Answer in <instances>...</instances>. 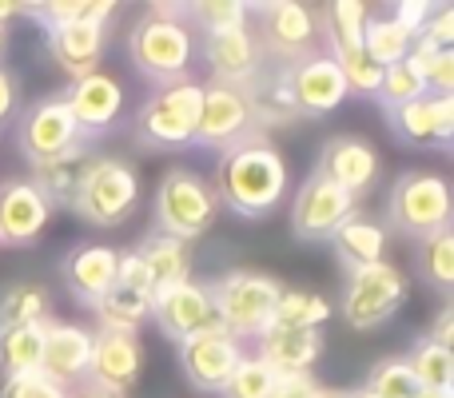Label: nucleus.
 I'll list each match as a JSON object with an SVG mask.
<instances>
[{"label": "nucleus", "instance_id": "nucleus-1", "mask_svg": "<svg viewBox=\"0 0 454 398\" xmlns=\"http://www.w3.org/2000/svg\"><path fill=\"white\" fill-rule=\"evenodd\" d=\"M287 160L279 156L271 136L247 132L243 140H235L231 148L220 152L215 176L207 183H212V196L223 211L255 223L287 199Z\"/></svg>", "mask_w": 454, "mask_h": 398}, {"label": "nucleus", "instance_id": "nucleus-2", "mask_svg": "<svg viewBox=\"0 0 454 398\" xmlns=\"http://www.w3.org/2000/svg\"><path fill=\"white\" fill-rule=\"evenodd\" d=\"M212 287V303L220 315V327L239 343H255L267 327H271V311L279 299L283 283L275 275L251 271V267H231V271L207 279Z\"/></svg>", "mask_w": 454, "mask_h": 398}, {"label": "nucleus", "instance_id": "nucleus-3", "mask_svg": "<svg viewBox=\"0 0 454 398\" xmlns=\"http://www.w3.org/2000/svg\"><path fill=\"white\" fill-rule=\"evenodd\" d=\"M152 215H156L152 231L172 235V239L192 247L196 239H204V235L212 231L215 215H220V203L212 196V183L200 172H192V168H168V172L160 176Z\"/></svg>", "mask_w": 454, "mask_h": 398}, {"label": "nucleus", "instance_id": "nucleus-4", "mask_svg": "<svg viewBox=\"0 0 454 398\" xmlns=\"http://www.w3.org/2000/svg\"><path fill=\"white\" fill-rule=\"evenodd\" d=\"M200 120V80L156 88L132 120V140L144 152H180L192 148Z\"/></svg>", "mask_w": 454, "mask_h": 398}, {"label": "nucleus", "instance_id": "nucleus-5", "mask_svg": "<svg viewBox=\"0 0 454 398\" xmlns=\"http://www.w3.org/2000/svg\"><path fill=\"white\" fill-rule=\"evenodd\" d=\"M387 231L403 235V239H431L434 231L450 227V188L442 176L434 172H403L391 183V196H387Z\"/></svg>", "mask_w": 454, "mask_h": 398}, {"label": "nucleus", "instance_id": "nucleus-6", "mask_svg": "<svg viewBox=\"0 0 454 398\" xmlns=\"http://www.w3.org/2000/svg\"><path fill=\"white\" fill-rule=\"evenodd\" d=\"M251 32L259 40L263 64H299L307 56L323 52L319 24H315V4L303 0H259L251 4Z\"/></svg>", "mask_w": 454, "mask_h": 398}, {"label": "nucleus", "instance_id": "nucleus-7", "mask_svg": "<svg viewBox=\"0 0 454 398\" xmlns=\"http://www.w3.org/2000/svg\"><path fill=\"white\" fill-rule=\"evenodd\" d=\"M128 52L144 80L156 88L184 84L192 80V64H196V32L188 24L176 20H156V16H140L128 36Z\"/></svg>", "mask_w": 454, "mask_h": 398}, {"label": "nucleus", "instance_id": "nucleus-8", "mask_svg": "<svg viewBox=\"0 0 454 398\" xmlns=\"http://www.w3.org/2000/svg\"><path fill=\"white\" fill-rule=\"evenodd\" d=\"M140 203V176L120 156H96L76 191V211L92 227H120Z\"/></svg>", "mask_w": 454, "mask_h": 398}, {"label": "nucleus", "instance_id": "nucleus-9", "mask_svg": "<svg viewBox=\"0 0 454 398\" xmlns=\"http://www.w3.org/2000/svg\"><path fill=\"white\" fill-rule=\"evenodd\" d=\"M411 283L395 263H379L367 271L347 275L343 299H339V315L347 319V327L355 331H375L383 327L391 315H399V307L407 303Z\"/></svg>", "mask_w": 454, "mask_h": 398}, {"label": "nucleus", "instance_id": "nucleus-10", "mask_svg": "<svg viewBox=\"0 0 454 398\" xmlns=\"http://www.w3.org/2000/svg\"><path fill=\"white\" fill-rule=\"evenodd\" d=\"M12 140H16V152L28 160V168H36L44 160L68 152L72 144H80V128H76V116L68 112V104H64V96L52 92L32 100L24 112H16Z\"/></svg>", "mask_w": 454, "mask_h": 398}, {"label": "nucleus", "instance_id": "nucleus-11", "mask_svg": "<svg viewBox=\"0 0 454 398\" xmlns=\"http://www.w3.org/2000/svg\"><path fill=\"white\" fill-rule=\"evenodd\" d=\"M152 323H156L160 335L176 347L204 335V331H223L207 279H200V283L188 279V283L156 291V295H152Z\"/></svg>", "mask_w": 454, "mask_h": 398}, {"label": "nucleus", "instance_id": "nucleus-12", "mask_svg": "<svg viewBox=\"0 0 454 398\" xmlns=\"http://www.w3.org/2000/svg\"><path fill=\"white\" fill-rule=\"evenodd\" d=\"M355 207H359V203L347 196L339 183L311 172L295 188V199H291V231L303 243H331V235L339 231V223H343Z\"/></svg>", "mask_w": 454, "mask_h": 398}, {"label": "nucleus", "instance_id": "nucleus-13", "mask_svg": "<svg viewBox=\"0 0 454 398\" xmlns=\"http://www.w3.org/2000/svg\"><path fill=\"white\" fill-rule=\"evenodd\" d=\"M251 128V112L247 100H243L239 88L231 84H200V120H196V140L192 148H207V152H223L231 148L235 140H243Z\"/></svg>", "mask_w": 454, "mask_h": 398}, {"label": "nucleus", "instance_id": "nucleus-14", "mask_svg": "<svg viewBox=\"0 0 454 398\" xmlns=\"http://www.w3.org/2000/svg\"><path fill=\"white\" fill-rule=\"evenodd\" d=\"M315 172L327 176L331 183H339V188H343L347 196L359 203L363 196H371V191H375L383 164H379L375 144L363 140V136L343 132V136H331V140L319 148Z\"/></svg>", "mask_w": 454, "mask_h": 398}, {"label": "nucleus", "instance_id": "nucleus-15", "mask_svg": "<svg viewBox=\"0 0 454 398\" xmlns=\"http://www.w3.org/2000/svg\"><path fill=\"white\" fill-rule=\"evenodd\" d=\"M64 104L68 112L76 116V128H80V140L96 144L100 136H108L112 128L120 124L124 116V88H120L116 76L108 72H92L84 80H68L64 88Z\"/></svg>", "mask_w": 454, "mask_h": 398}, {"label": "nucleus", "instance_id": "nucleus-16", "mask_svg": "<svg viewBox=\"0 0 454 398\" xmlns=\"http://www.w3.org/2000/svg\"><path fill=\"white\" fill-rule=\"evenodd\" d=\"M387 120H391V136L403 148L450 152L454 144V96H419L403 108H391Z\"/></svg>", "mask_w": 454, "mask_h": 398}, {"label": "nucleus", "instance_id": "nucleus-17", "mask_svg": "<svg viewBox=\"0 0 454 398\" xmlns=\"http://www.w3.org/2000/svg\"><path fill=\"white\" fill-rule=\"evenodd\" d=\"M180 355V371L200 394H220L223 383L231 378L235 363L243 359V343L231 339L227 331H204V335L188 339V343L176 347Z\"/></svg>", "mask_w": 454, "mask_h": 398}, {"label": "nucleus", "instance_id": "nucleus-18", "mask_svg": "<svg viewBox=\"0 0 454 398\" xmlns=\"http://www.w3.org/2000/svg\"><path fill=\"white\" fill-rule=\"evenodd\" d=\"M88 359H92V331L80 323L48 319L44 323V343H40V375L48 383L76 391L88 375Z\"/></svg>", "mask_w": 454, "mask_h": 398}, {"label": "nucleus", "instance_id": "nucleus-19", "mask_svg": "<svg viewBox=\"0 0 454 398\" xmlns=\"http://www.w3.org/2000/svg\"><path fill=\"white\" fill-rule=\"evenodd\" d=\"M144 351L140 335H116V331H92V359H88L84 386L124 398L128 386L140 378Z\"/></svg>", "mask_w": 454, "mask_h": 398}, {"label": "nucleus", "instance_id": "nucleus-20", "mask_svg": "<svg viewBox=\"0 0 454 398\" xmlns=\"http://www.w3.org/2000/svg\"><path fill=\"white\" fill-rule=\"evenodd\" d=\"M291 96H295L299 120H323L347 100V80L327 52H315L307 60L291 64Z\"/></svg>", "mask_w": 454, "mask_h": 398}, {"label": "nucleus", "instance_id": "nucleus-21", "mask_svg": "<svg viewBox=\"0 0 454 398\" xmlns=\"http://www.w3.org/2000/svg\"><path fill=\"white\" fill-rule=\"evenodd\" d=\"M239 92L247 100L255 132L267 136L275 128L299 124V108H295V96H291V64H263Z\"/></svg>", "mask_w": 454, "mask_h": 398}, {"label": "nucleus", "instance_id": "nucleus-22", "mask_svg": "<svg viewBox=\"0 0 454 398\" xmlns=\"http://www.w3.org/2000/svg\"><path fill=\"white\" fill-rule=\"evenodd\" d=\"M116 267H120V251L104 247V243H76L68 255L60 259V279L68 287V295L80 307L92 311L112 287H116Z\"/></svg>", "mask_w": 454, "mask_h": 398}, {"label": "nucleus", "instance_id": "nucleus-23", "mask_svg": "<svg viewBox=\"0 0 454 398\" xmlns=\"http://www.w3.org/2000/svg\"><path fill=\"white\" fill-rule=\"evenodd\" d=\"M44 48L64 76L84 80L92 72H100L104 48H108V24H96V20L60 24V28L44 32Z\"/></svg>", "mask_w": 454, "mask_h": 398}, {"label": "nucleus", "instance_id": "nucleus-24", "mask_svg": "<svg viewBox=\"0 0 454 398\" xmlns=\"http://www.w3.org/2000/svg\"><path fill=\"white\" fill-rule=\"evenodd\" d=\"M52 207L44 203L32 180L0 183V247H32L44 235Z\"/></svg>", "mask_w": 454, "mask_h": 398}, {"label": "nucleus", "instance_id": "nucleus-25", "mask_svg": "<svg viewBox=\"0 0 454 398\" xmlns=\"http://www.w3.org/2000/svg\"><path fill=\"white\" fill-rule=\"evenodd\" d=\"M196 48H200V56H204L215 84L243 88L263 68V52H259V40H255V32H251V24L247 28L220 32V36H204V40H196Z\"/></svg>", "mask_w": 454, "mask_h": 398}, {"label": "nucleus", "instance_id": "nucleus-26", "mask_svg": "<svg viewBox=\"0 0 454 398\" xmlns=\"http://www.w3.org/2000/svg\"><path fill=\"white\" fill-rule=\"evenodd\" d=\"M331 251H335L339 267H343L347 275L387 263V227H383V219H375V215H367V211L355 207L351 215L339 223V231L331 235Z\"/></svg>", "mask_w": 454, "mask_h": 398}, {"label": "nucleus", "instance_id": "nucleus-27", "mask_svg": "<svg viewBox=\"0 0 454 398\" xmlns=\"http://www.w3.org/2000/svg\"><path fill=\"white\" fill-rule=\"evenodd\" d=\"M96 160V144H72L68 152H60V156L44 160V164L32 168V188L44 196L48 207H64L72 211V203H76V191H80V180H84L88 164Z\"/></svg>", "mask_w": 454, "mask_h": 398}, {"label": "nucleus", "instance_id": "nucleus-28", "mask_svg": "<svg viewBox=\"0 0 454 398\" xmlns=\"http://www.w3.org/2000/svg\"><path fill=\"white\" fill-rule=\"evenodd\" d=\"M255 359H263L275 375H303L319 363L323 355V335L319 331H299V327H267L255 339Z\"/></svg>", "mask_w": 454, "mask_h": 398}, {"label": "nucleus", "instance_id": "nucleus-29", "mask_svg": "<svg viewBox=\"0 0 454 398\" xmlns=\"http://www.w3.org/2000/svg\"><path fill=\"white\" fill-rule=\"evenodd\" d=\"M132 251L144 259V267H148L152 287H156V291L192 279V247H188V243H180V239H172V235L148 231Z\"/></svg>", "mask_w": 454, "mask_h": 398}, {"label": "nucleus", "instance_id": "nucleus-30", "mask_svg": "<svg viewBox=\"0 0 454 398\" xmlns=\"http://www.w3.org/2000/svg\"><path fill=\"white\" fill-rule=\"evenodd\" d=\"M92 311H96V323H100L96 331L140 335V327L152 319V295H140V291H128V287H112Z\"/></svg>", "mask_w": 454, "mask_h": 398}, {"label": "nucleus", "instance_id": "nucleus-31", "mask_svg": "<svg viewBox=\"0 0 454 398\" xmlns=\"http://www.w3.org/2000/svg\"><path fill=\"white\" fill-rule=\"evenodd\" d=\"M411 48H415V40H411L407 32L383 12V4L371 8L367 24H363V52H367L379 68H391V64L407 60Z\"/></svg>", "mask_w": 454, "mask_h": 398}, {"label": "nucleus", "instance_id": "nucleus-32", "mask_svg": "<svg viewBox=\"0 0 454 398\" xmlns=\"http://www.w3.org/2000/svg\"><path fill=\"white\" fill-rule=\"evenodd\" d=\"M403 363H407L411 378H415L423 391H454V351L434 347L427 335L411 339Z\"/></svg>", "mask_w": 454, "mask_h": 398}, {"label": "nucleus", "instance_id": "nucleus-33", "mask_svg": "<svg viewBox=\"0 0 454 398\" xmlns=\"http://www.w3.org/2000/svg\"><path fill=\"white\" fill-rule=\"evenodd\" d=\"M20 16H32V20H40L44 32H52L72 20L108 24L116 16V4L112 0H40V4H20Z\"/></svg>", "mask_w": 454, "mask_h": 398}, {"label": "nucleus", "instance_id": "nucleus-34", "mask_svg": "<svg viewBox=\"0 0 454 398\" xmlns=\"http://www.w3.org/2000/svg\"><path fill=\"white\" fill-rule=\"evenodd\" d=\"M331 319V303L315 291H291L283 287L279 299H275V311H271V323L275 327H299V331H319L323 323Z\"/></svg>", "mask_w": 454, "mask_h": 398}, {"label": "nucleus", "instance_id": "nucleus-35", "mask_svg": "<svg viewBox=\"0 0 454 398\" xmlns=\"http://www.w3.org/2000/svg\"><path fill=\"white\" fill-rule=\"evenodd\" d=\"M40 343H44V323L40 327H4L0 331V375H32L40 367Z\"/></svg>", "mask_w": 454, "mask_h": 398}, {"label": "nucleus", "instance_id": "nucleus-36", "mask_svg": "<svg viewBox=\"0 0 454 398\" xmlns=\"http://www.w3.org/2000/svg\"><path fill=\"white\" fill-rule=\"evenodd\" d=\"M419 275L439 295H450L454 291V231L450 227H442L431 239L419 243Z\"/></svg>", "mask_w": 454, "mask_h": 398}, {"label": "nucleus", "instance_id": "nucleus-37", "mask_svg": "<svg viewBox=\"0 0 454 398\" xmlns=\"http://www.w3.org/2000/svg\"><path fill=\"white\" fill-rule=\"evenodd\" d=\"M247 16H251L247 0H200V4H188V28H200V40H204L231 28H247L251 24Z\"/></svg>", "mask_w": 454, "mask_h": 398}, {"label": "nucleus", "instance_id": "nucleus-38", "mask_svg": "<svg viewBox=\"0 0 454 398\" xmlns=\"http://www.w3.org/2000/svg\"><path fill=\"white\" fill-rule=\"evenodd\" d=\"M48 323V295L36 283H16L0 295V331L4 327H40Z\"/></svg>", "mask_w": 454, "mask_h": 398}, {"label": "nucleus", "instance_id": "nucleus-39", "mask_svg": "<svg viewBox=\"0 0 454 398\" xmlns=\"http://www.w3.org/2000/svg\"><path fill=\"white\" fill-rule=\"evenodd\" d=\"M327 56L339 64V72H343L347 92L363 96V100H375L379 84H383V68H379V64L363 52V44L359 48H339V52H327Z\"/></svg>", "mask_w": 454, "mask_h": 398}, {"label": "nucleus", "instance_id": "nucleus-40", "mask_svg": "<svg viewBox=\"0 0 454 398\" xmlns=\"http://www.w3.org/2000/svg\"><path fill=\"white\" fill-rule=\"evenodd\" d=\"M271 386H275V371L247 351L239 363H235V371H231V378L223 383L220 398H267L271 394Z\"/></svg>", "mask_w": 454, "mask_h": 398}, {"label": "nucleus", "instance_id": "nucleus-41", "mask_svg": "<svg viewBox=\"0 0 454 398\" xmlns=\"http://www.w3.org/2000/svg\"><path fill=\"white\" fill-rule=\"evenodd\" d=\"M363 391H371L375 398H411L419 391V383L411 378L403 359H379L363 378Z\"/></svg>", "mask_w": 454, "mask_h": 398}, {"label": "nucleus", "instance_id": "nucleus-42", "mask_svg": "<svg viewBox=\"0 0 454 398\" xmlns=\"http://www.w3.org/2000/svg\"><path fill=\"white\" fill-rule=\"evenodd\" d=\"M419 96H427V84L419 80V72L407 60L383 68V84H379V96H375V104H383V112L403 108V104L419 100Z\"/></svg>", "mask_w": 454, "mask_h": 398}, {"label": "nucleus", "instance_id": "nucleus-43", "mask_svg": "<svg viewBox=\"0 0 454 398\" xmlns=\"http://www.w3.org/2000/svg\"><path fill=\"white\" fill-rule=\"evenodd\" d=\"M419 48H431V52H454V4H439L434 16L423 24V32L415 36Z\"/></svg>", "mask_w": 454, "mask_h": 398}, {"label": "nucleus", "instance_id": "nucleus-44", "mask_svg": "<svg viewBox=\"0 0 454 398\" xmlns=\"http://www.w3.org/2000/svg\"><path fill=\"white\" fill-rule=\"evenodd\" d=\"M434 8L439 4H431V0H395V4H383V12L391 16L411 40H415L419 32H423V24L434 16Z\"/></svg>", "mask_w": 454, "mask_h": 398}, {"label": "nucleus", "instance_id": "nucleus-45", "mask_svg": "<svg viewBox=\"0 0 454 398\" xmlns=\"http://www.w3.org/2000/svg\"><path fill=\"white\" fill-rule=\"evenodd\" d=\"M72 391H64V386L48 383L40 371H32V375H16V378H4V391L0 398H68Z\"/></svg>", "mask_w": 454, "mask_h": 398}, {"label": "nucleus", "instance_id": "nucleus-46", "mask_svg": "<svg viewBox=\"0 0 454 398\" xmlns=\"http://www.w3.org/2000/svg\"><path fill=\"white\" fill-rule=\"evenodd\" d=\"M116 287H128V291H140V295H156L152 287V275L144 267V259L136 251H120V267H116Z\"/></svg>", "mask_w": 454, "mask_h": 398}, {"label": "nucleus", "instance_id": "nucleus-47", "mask_svg": "<svg viewBox=\"0 0 454 398\" xmlns=\"http://www.w3.org/2000/svg\"><path fill=\"white\" fill-rule=\"evenodd\" d=\"M319 378L303 371V375H275V386L267 398H319Z\"/></svg>", "mask_w": 454, "mask_h": 398}, {"label": "nucleus", "instance_id": "nucleus-48", "mask_svg": "<svg viewBox=\"0 0 454 398\" xmlns=\"http://www.w3.org/2000/svg\"><path fill=\"white\" fill-rule=\"evenodd\" d=\"M16 104H20V92H16V76L0 68V124H12L16 120Z\"/></svg>", "mask_w": 454, "mask_h": 398}, {"label": "nucleus", "instance_id": "nucleus-49", "mask_svg": "<svg viewBox=\"0 0 454 398\" xmlns=\"http://www.w3.org/2000/svg\"><path fill=\"white\" fill-rule=\"evenodd\" d=\"M427 339H431L434 347H442V351H450L454 347V307L450 303L439 311V319H434V327L427 331Z\"/></svg>", "mask_w": 454, "mask_h": 398}, {"label": "nucleus", "instance_id": "nucleus-50", "mask_svg": "<svg viewBox=\"0 0 454 398\" xmlns=\"http://www.w3.org/2000/svg\"><path fill=\"white\" fill-rule=\"evenodd\" d=\"M144 16H156V20H176V24H188V4H148Z\"/></svg>", "mask_w": 454, "mask_h": 398}, {"label": "nucleus", "instance_id": "nucleus-51", "mask_svg": "<svg viewBox=\"0 0 454 398\" xmlns=\"http://www.w3.org/2000/svg\"><path fill=\"white\" fill-rule=\"evenodd\" d=\"M68 398H120V394H108V391H96V386H84V383H80V386H76V391H72Z\"/></svg>", "mask_w": 454, "mask_h": 398}, {"label": "nucleus", "instance_id": "nucleus-52", "mask_svg": "<svg viewBox=\"0 0 454 398\" xmlns=\"http://www.w3.org/2000/svg\"><path fill=\"white\" fill-rule=\"evenodd\" d=\"M12 16H20V4H16V0H0V28H4Z\"/></svg>", "mask_w": 454, "mask_h": 398}, {"label": "nucleus", "instance_id": "nucleus-53", "mask_svg": "<svg viewBox=\"0 0 454 398\" xmlns=\"http://www.w3.org/2000/svg\"><path fill=\"white\" fill-rule=\"evenodd\" d=\"M411 398H454V391H423V386H419Z\"/></svg>", "mask_w": 454, "mask_h": 398}, {"label": "nucleus", "instance_id": "nucleus-54", "mask_svg": "<svg viewBox=\"0 0 454 398\" xmlns=\"http://www.w3.org/2000/svg\"><path fill=\"white\" fill-rule=\"evenodd\" d=\"M347 398H375V394L363 391V386H355V391H347Z\"/></svg>", "mask_w": 454, "mask_h": 398}, {"label": "nucleus", "instance_id": "nucleus-55", "mask_svg": "<svg viewBox=\"0 0 454 398\" xmlns=\"http://www.w3.org/2000/svg\"><path fill=\"white\" fill-rule=\"evenodd\" d=\"M319 398H347V391H327V386H323Z\"/></svg>", "mask_w": 454, "mask_h": 398}, {"label": "nucleus", "instance_id": "nucleus-56", "mask_svg": "<svg viewBox=\"0 0 454 398\" xmlns=\"http://www.w3.org/2000/svg\"><path fill=\"white\" fill-rule=\"evenodd\" d=\"M4 52H8V32L0 28V60H4Z\"/></svg>", "mask_w": 454, "mask_h": 398}]
</instances>
